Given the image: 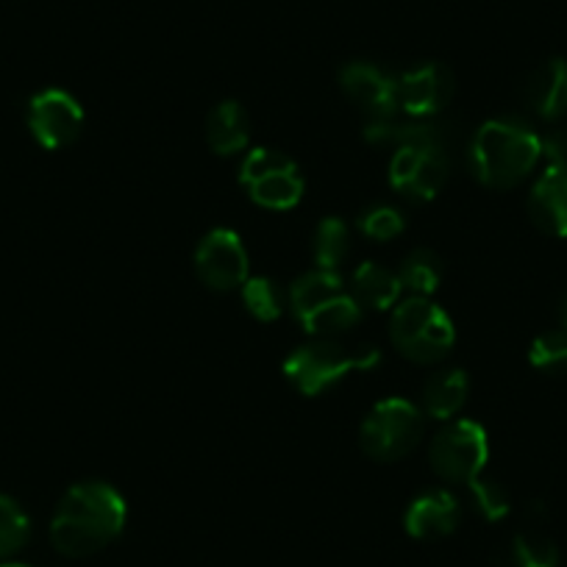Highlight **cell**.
Masks as SVG:
<instances>
[{"label": "cell", "instance_id": "6da1fadb", "mask_svg": "<svg viewBox=\"0 0 567 567\" xmlns=\"http://www.w3.org/2000/svg\"><path fill=\"white\" fill-rule=\"evenodd\" d=\"M128 517L125 498L106 482L75 484L59 501L51 520V543L64 556H90L120 537Z\"/></svg>", "mask_w": 567, "mask_h": 567}, {"label": "cell", "instance_id": "7a4b0ae2", "mask_svg": "<svg viewBox=\"0 0 567 567\" xmlns=\"http://www.w3.org/2000/svg\"><path fill=\"white\" fill-rule=\"evenodd\" d=\"M543 159V136L515 117L487 120L473 134L467 162L476 182L489 189H512L526 182Z\"/></svg>", "mask_w": 567, "mask_h": 567}, {"label": "cell", "instance_id": "3957f363", "mask_svg": "<svg viewBox=\"0 0 567 567\" xmlns=\"http://www.w3.org/2000/svg\"><path fill=\"white\" fill-rule=\"evenodd\" d=\"M381 351L375 346H342L334 337H315L298 346L284 359V375L301 395H320L348 379L351 373H368L379 368Z\"/></svg>", "mask_w": 567, "mask_h": 567}, {"label": "cell", "instance_id": "277c9868", "mask_svg": "<svg viewBox=\"0 0 567 567\" xmlns=\"http://www.w3.org/2000/svg\"><path fill=\"white\" fill-rule=\"evenodd\" d=\"M290 309L301 329L312 337H340L362 320V307L351 296L340 272L312 270L290 287Z\"/></svg>", "mask_w": 567, "mask_h": 567}, {"label": "cell", "instance_id": "5b68a950", "mask_svg": "<svg viewBox=\"0 0 567 567\" xmlns=\"http://www.w3.org/2000/svg\"><path fill=\"white\" fill-rule=\"evenodd\" d=\"M390 337L409 362L437 364L454 348L456 329L451 315L432 298H403L392 309Z\"/></svg>", "mask_w": 567, "mask_h": 567}, {"label": "cell", "instance_id": "8992f818", "mask_svg": "<svg viewBox=\"0 0 567 567\" xmlns=\"http://www.w3.org/2000/svg\"><path fill=\"white\" fill-rule=\"evenodd\" d=\"M423 409L406 398H384L364 414L359 445L375 462H398L417 449L423 437Z\"/></svg>", "mask_w": 567, "mask_h": 567}, {"label": "cell", "instance_id": "52a82bcc", "mask_svg": "<svg viewBox=\"0 0 567 567\" xmlns=\"http://www.w3.org/2000/svg\"><path fill=\"white\" fill-rule=\"evenodd\" d=\"M489 460V437L476 420H449L429 445L432 471L443 482L471 484Z\"/></svg>", "mask_w": 567, "mask_h": 567}, {"label": "cell", "instance_id": "ba28073f", "mask_svg": "<svg viewBox=\"0 0 567 567\" xmlns=\"http://www.w3.org/2000/svg\"><path fill=\"white\" fill-rule=\"evenodd\" d=\"M239 182L250 200L265 209L287 212L301 204L303 178L292 159L270 148H254L239 165Z\"/></svg>", "mask_w": 567, "mask_h": 567}, {"label": "cell", "instance_id": "9c48e42d", "mask_svg": "<svg viewBox=\"0 0 567 567\" xmlns=\"http://www.w3.org/2000/svg\"><path fill=\"white\" fill-rule=\"evenodd\" d=\"M451 173L449 151L440 148H395L386 167L390 187L409 200H434L443 193Z\"/></svg>", "mask_w": 567, "mask_h": 567}, {"label": "cell", "instance_id": "30bf717a", "mask_svg": "<svg viewBox=\"0 0 567 567\" xmlns=\"http://www.w3.org/2000/svg\"><path fill=\"white\" fill-rule=\"evenodd\" d=\"M248 265L243 237L231 228H212L195 248V272L209 290H243V284L248 281Z\"/></svg>", "mask_w": 567, "mask_h": 567}, {"label": "cell", "instance_id": "8fae6325", "mask_svg": "<svg viewBox=\"0 0 567 567\" xmlns=\"http://www.w3.org/2000/svg\"><path fill=\"white\" fill-rule=\"evenodd\" d=\"M29 128L42 148H68L84 128V109L70 92L51 86L29 101Z\"/></svg>", "mask_w": 567, "mask_h": 567}, {"label": "cell", "instance_id": "7c38bea8", "mask_svg": "<svg viewBox=\"0 0 567 567\" xmlns=\"http://www.w3.org/2000/svg\"><path fill=\"white\" fill-rule=\"evenodd\" d=\"M454 73L440 62H423L398 75V109L412 120H432L451 103Z\"/></svg>", "mask_w": 567, "mask_h": 567}, {"label": "cell", "instance_id": "4fadbf2b", "mask_svg": "<svg viewBox=\"0 0 567 567\" xmlns=\"http://www.w3.org/2000/svg\"><path fill=\"white\" fill-rule=\"evenodd\" d=\"M340 86L359 112L368 114V123L392 120L398 109V79L373 62H351L340 70Z\"/></svg>", "mask_w": 567, "mask_h": 567}, {"label": "cell", "instance_id": "5bb4252c", "mask_svg": "<svg viewBox=\"0 0 567 567\" xmlns=\"http://www.w3.org/2000/svg\"><path fill=\"white\" fill-rule=\"evenodd\" d=\"M460 501L449 489H429L409 504L403 515L406 534L414 539H443L460 526Z\"/></svg>", "mask_w": 567, "mask_h": 567}, {"label": "cell", "instance_id": "9a60e30c", "mask_svg": "<svg viewBox=\"0 0 567 567\" xmlns=\"http://www.w3.org/2000/svg\"><path fill=\"white\" fill-rule=\"evenodd\" d=\"M528 215L539 231L567 237V167L545 165L528 195Z\"/></svg>", "mask_w": 567, "mask_h": 567}, {"label": "cell", "instance_id": "2e32d148", "mask_svg": "<svg viewBox=\"0 0 567 567\" xmlns=\"http://www.w3.org/2000/svg\"><path fill=\"white\" fill-rule=\"evenodd\" d=\"M364 140L386 148H440L451 154V131L449 125L432 123V120H412V123H379L364 125Z\"/></svg>", "mask_w": 567, "mask_h": 567}, {"label": "cell", "instance_id": "e0dca14e", "mask_svg": "<svg viewBox=\"0 0 567 567\" xmlns=\"http://www.w3.org/2000/svg\"><path fill=\"white\" fill-rule=\"evenodd\" d=\"M528 109L543 120H561L567 114V59H550L532 70L523 86Z\"/></svg>", "mask_w": 567, "mask_h": 567}, {"label": "cell", "instance_id": "ac0fdd59", "mask_svg": "<svg viewBox=\"0 0 567 567\" xmlns=\"http://www.w3.org/2000/svg\"><path fill=\"white\" fill-rule=\"evenodd\" d=\"M348 290L357 298L362 312L364 309L386 312V309H395L403 298L401 281H398L395 270L379 265V261H362V265L351 272Z\"/></svg>", "mask_w": 567, "mask_h": 567}, {"label": "cell", "instance_id": "d6986e66", "mask_svg": "<svg viewBox=\"0 0 567 567\" xmlns=\"http://www.w3.org/2000/svg\"><path fill=\"white\" fill-rule=\"evenodd\" d=\"M250 120L243 103L220 101L206 117V142L217 156H237L248 148Z\"/></svg>", "mask_w": 567, "mask_h": 567}, {"label": "cell", "instance_id": "ffe728a7", "mask_svg": "<svg viewBox=\"0 0 567 567\" xmlns=\"http://www.w3.org/2000/svg\"><path fill=\"white\" fill-rule=\"evenodd\" d=\"M467 392H471V381H467V373L460 368L440 370L432 379L425 381L423 395H420V403H423V414L432 420H440V423H449L456 414L462 412L467 401Z\"/></svg>", "mask_w": 567, "mask_h": 567}, {"label": "cell", "instance_id": "44dd1931", "mask_svg": "<svg viewBox=\"0 0 567 567\" xmlns=\"http://www.w3.org/2000/svg\"><path fill=\"white\" fill-rule=\"evenodd\" d=\"M395 276L406 298H432L443 284V261L434 250L417 248L403 256Z\"/></svg>", "mask_w": 567, "mask_h": 567}, {"label": "cell", "instance_id": "7402d4cb", "mask_svg": "<svg viewBox=\"0 0 567 567\" xmlns=\"http://www.w3.org/2000/svg\"><path fill=\"white\" fill-rule=\"evenodd\" d=\"M348 254H351V231H348V223L342 217H326V220H320L312 239V256L318 270L337 272L342 267V261L348 259Z\"/></svg>", "mask_w": 567, "mask_h": 567}, {"label": "cell", "instance_id": "603a6c76", "mask_svg": "<svg viewBox=\"0 0 567 567\" xmlns=\"http://www.w3.org/2000/svg\"><path fill=\"white\" fill-rule=\"evenodd\" d=\"M243 303L256 320H261V323H272V320L281 318L284 312V296L281 290H278V284L265 276L248 278V281L243 284Z\"/></svg>", "mask_w": 567, "mask_h": 567}, {"label": "cell", "instance_id": "cb8c5ba5", "mask_svg": "<svg viewBox=\"0 0 567 567\" xmlns=\"http://www.w3.org/2000/svg\"><path fill=\"white\" fill-rule=\"evenodd\" d=\"M31 537V520L23 506L0 493V559L18 554Z\"/></svg>", "mask_w": 567, "mask_h": 567}, {"label": "cell", "instance_id": "d4e9b609", "mask_svg": "<svg viewBox=\"0 0 567 567\" xmlns=\"http://www.w3.org/2000/svg\"><path fill=\"white\" fill-rule=\"evenodd\" d=\"M357 228L368 239H375V243H390L398 234H403L406 228V217H403L401 209L390 204H373L368 209L359 212Z\"/></svg>", "mask_w": 567, "mask_h": 567}, {"label": "cell", "instance_id": "484cf974", "mask_svg": "<svg viewBox=\"0 0 567 567\" xmlns=\"http://www.w3.org/2000/svg\"><path fill=\"white\" fill-rule=\"evenodd\" d=\"M512 561L515 567H559V548L545 534L523 532L512 543Z\"/></svg>", "mask_w": 567, "mask_h": 567}, {"label": "cell", "instance_id": "4316f807", "mask_svg": "<svg viewBox=\"0 0 567 567\" xmlns=\"http://www.w3.org/2000/svg\"><path fill=\"white\" fill-rule=\"evenodd\" d=\"M528 362L543 373H565L567 370V329H554L539 334L528 348Z\"/></svg>", "mask_w": 567, "mask_h": 567}, {"label": "cell", "instance_id": "83f0119b", "mask_svg": "<svg viewBox=\"0 0 567 567\" xmlns=\"http://www.w3.org/2000/svg\"><path fill=\"white\" fill-rule=\"evenodd\" d=\"M467 487H471V498H473V504H476V509L482 512L489 523H495V520H501V517L509 515V493H506L498 482L478 476V478H473Z\"/></svg>", "mask_w": 567, "mask_h": 567}, {"label": "cell", "instance_id": "f1b7e54d", "mask_svg": "<svg viewBox=\"0 0 567 567\" xmlns=\"http://www.w3.org/2000/svg\"><path fill=\"white\" fill-rule=\"evenodd\" d=\"M543 159L545 165L567 167V131H554L543 140Z\"/></svg>", "mask_w": 567, "mask_h": 567}, {"label": "cell", "instance_id": "f546056e", "mask_svg": "<svg viewBox=\"0 0 567 567\" xmlns=\"http://www.w3.org/2000/svg\"><path fill=\"white\" fill-rule=\"evenodd\" d=\"M559 315H561V329H567V296H565V301H561Z\"/></svg>", "mask_w": 567, "mask_h": 567}, {"label": "cell", "instance_id": "4dcf8cb0", "mask_svg": "<svg viewBox=\"0 0 567 567\" xmlns=\"http://www.w3.org/2000/svg\"><path fill=\"white\" fill-rule=\"evenodd\" d=\"M0 567H29V565H20V561H7V565H0Z\"/></svg>", "mask_w": 567, "mask_h": 567}]
</instances>
